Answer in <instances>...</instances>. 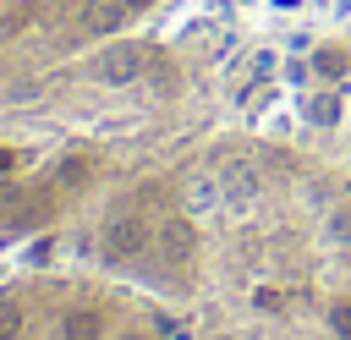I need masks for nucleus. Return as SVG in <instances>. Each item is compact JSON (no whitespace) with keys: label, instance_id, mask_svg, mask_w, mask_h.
<instances>
[{"label":"nucleus","instance_id":"1","mask_svg":"<svg viewBox=\"0 0 351 340\" xmlns=\"http://www.w3.org/2000/svg\"><path fill=\"white\" fill-rule=\"evenodd\" d=\"M71 241L176 340H351V175L291 132L225 115Z\"/></svg>","mask_w":351,"mask_h":340},{"label":"nucleus","instance_id":"2","mask_svg":"<svg viewBox=\"0 0 351 340\" xmlns=\"http://www.w3.org/2000/svg\"><path fill=\"white\" fill-rule=\"evenodd\" d=\"M214 121L225 60L176 27H143L0 93V236H77Z\"/></svg>","mask_w":351,"mask_h":340},{"label":"nucleus","instance_id":"3","mask_svg":"<svg viewBox=\"0 0 351 340\" xmlns=\"http://www.w3.org/2000/svg\"><path fill=\"white\" fill-rule=\"evenodd\" d=\"M0 340H176L154 296L82 258L0 274Z\"/></svg>","mask_w":351,"mask_h":340},{"label":"nucleus","instance_id":"4","mask_svg":"<svg viewBox=\"0 0 351 340\" xmlns=\"http://www.w3.org/2000/svg\"><path fill=\"white\" fill-rule=\"evenodd\" d=\"M176 0H0V93L154 27Z\"/></svg>","mask_w":351,"mask_h":340},{"label":"nucleus","instance_id":"5","mask_svg":"<svg viewBox=\"0 0 351 340\" xmlns=\"http://www.w3.org/2000/svg\"><path fill=\"white\" fill-rule=\"evenodd\" d=\"M236 5L269 11V16H296V11H313V5H324V0H236Z\"/></svg>","mask_w":351,"mask_h":340}]
</instances>
